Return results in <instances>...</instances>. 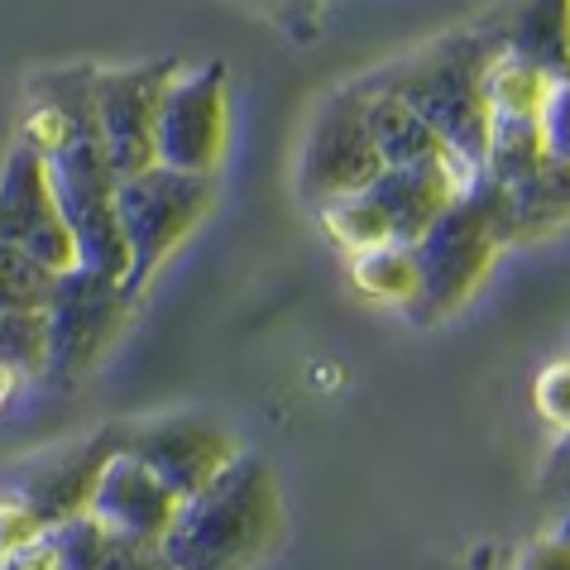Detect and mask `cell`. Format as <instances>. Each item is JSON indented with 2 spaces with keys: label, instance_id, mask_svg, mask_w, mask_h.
<instances>
[{
  "label": "cell",
  "instance_id": "obj_14",
  "mask_svg": "<svg viewBox=\"0 0 570 570\" xmlns=\"http://www.w3.org/2000/svg\"><path fill=\"white\" fill-rule=\"evenodd\" d=\"M91 518L101 522L110 537H130V542H164L173 513H178V499L168 494L154 474L135 461V455L116 451L97 480V494H91Z\"/></svg>",
  "mask_w": 570,
  "mask_h": 570
},
{
  "label": "cell",
  "instance_id": "obj_20",
  "mask_svg": "<svg viewBox=\"0 0 570 570\" xmlns=\"http://www.w3.org/2000/svg\"><path fill=\"white\" fill-rule=\"evenodd\" d=\"M551 82H557V77L547 68H537V62L518 58V53H499L489 62V77H484L489 116H542Z\"/></svg>",
  "mask_w": 570,
  "mask_h": 570
},
{
  "label": "cell",
  "instance_id": "obj_24",
  "mask_svg": "<svg viewBox=\"0 0 570 570\" xmlns=\"http://www.w3.org/2000/svg\"><path fill=\"white\" fill-rule=\"evenodd\" d=\"M532 399H537V413L551 422V432L570 436V360H557L537 374Z\"/></svg>",
  "mask_w": 570,
  "mask_h": 570
},
{
  "label": "cell",
  "instance_id": "obj_32",
  "mask_svg": "<svg viewBox=\"0 0 570 570\" xmlns=\"http://www.w3.org/2000/svg\"><path fill=\"white\" fill-rule=\"evenodd\" d=\"M20 379H24V374H14V370H6V364H0V407H6V403L14 399V389H20Z\"/></svg>",
  "mask_w": 570,
  "mask_h": 570
},
{
  "label": "cell",
  "instance_id": "obj_1",
  "mask_svg": "<svg viewBox=\"0 0 570 570\" xmlns=\"http://www.w3.org/2000/svg\"><path fill=\"white\" fill-rule=\"evenodd\" d=\"M499 53L503 49L489 20H474L465 29H451V35L422 43V49L389 62V68L370 72V82L393 91L403 106H413L432 125V135L451 149L455 164L474 178L484 168V145H489L484 77Z\"/></svg>",
  "mask_w": 570,
  "mask_h": 570
},
{
  "label": "cell",
  "instance_id": "obj_16",
  "mask_svg": "<svg viewBox=\"0 0 570 570\" xmlns=\"http://www.w3.org/2000/svg\"><path fill=\"white\" fill-rule=\"evenodd\" d=\"M494 187H499L503 249L537 245V240H547V235H557L561 226H570V164H561V158L547 154L532 173H522L513 183H494Z\"/></svg>",
  "mask_w": 570,
  "mask_h": 570
},
{
  "label": "cell",
  "instance_id": "obj_18",
  "mask_svg": "<svg viewBox=\"0 0 570 570\" xmlns=\"http://www.w3.org/2000/svg\"><path fill=\"white\" fill-rule=\"evenodd\" d=\"M360 82H364V97H370V130H374L384 168L417 164V158H451V149L432 135V125H426L413 106H403L393 91L374 87L370 77H360Z\"/></svg>",
  "mask_w": 570,
  "mask_h": 570
},
{
  "label": "cell",
  "instance_id": "obj_9",
  "mask_svg": "<svg viewBox=\"0 0 570 570\" xmlns=\"http://www.w3.org/2000/svg\"><path fill=\"white\" fill-rule=\"evenodd\" d=\"M49 178H53V197L62 207V220L72 230L77 245V264L97 268V274H125V240H120V220H116V168L101 149L97 125L68 139L62 149L49 158Z\"/></svg>",
  "mask_w": 570,
  "mask_h": 570
},
{
  "label": "cell",
  "instance_id": "obj_13",
  "mask_svg": "<svg viewBox=\"0 0 570 570\" xmlns=\"http://www.w3.org/2000/svg\"><path fill=\"white\" fill-rule=\"evenodd\" d=\"M120 451V422H106L97 432L68 441V446L43 451L39 461H29L14 480V494H20L43 528L68 518H82L91 509V494H97V480L106 461Z\"/></svg>",
  "mask_w": 570,
  "mask_h": 570
},
{
  "label": "cell",
  "instance_id": "obj_17",
  "mask_svg": "<svg viewBox=\"0 0 570 570\" xmlns=\"http://www.w3.org/2000/svg\"><path fill=\"white\" fill-rule=\"evenodd\" d=\"M484 20L503 53L528 58L551 77L570 72V0H509Z\"/></svg>",
  "mask_w": 570,
  "mask_h": 570
},
{
  "label": "cell",
  "instance_id": "obj_28",
  "mask_svg": "<svg viewBox=\"0 0 570 570\" xmlns=\"http://www.w3.org/2000/svg\"><path fill=\"white\" fill-rule=\"evenodd\" d=\"M97 570H173L158 542H130V537H110L106 557Z\"/></svg>",
  "mask_w": 570,
  "mask_h": 570
},
{
  "label": "cell",
  "instance_id": "obj_23",
  "mask_svg": "<svg viewBox=\"0 0 570 570\" xmlns=\"http://www.w3.org/2000/svg\"><path fill=\"white\" fill-rule=\"evenodd\" d=\"M49 542H53V551H58L62 570H97L101 557H106L110 532H106L91 513H82V518L53 522V528H49Z\"/></svg>",
  "mask_w": 570,
  "mask_h": 570
},
{
  "label": "cell",
  "instance_id": "obj_26",
  "mask_svg": "<svg viewBox=\"0 0 570 570\" xmlns=\"http://www.w3.org/2000/svg\"><path fill=\"white\" fill-rule=\"evenodd\" d=\"M513 570H570V509L557 513V528L522 551Z\"/></svg>",
  "mask_w": 570,
  "mask_h": 570
},
{
  "label": "cell",
  "instance_id": "obj_4",
  "mask_svg": "<svg viewBox=\"0 0 570 570\" xmlns=\"http://www.w3.org/2000/svg\"><path fill=\"white\" fill-rule=\"evenodd\" d=\"M470 173L455 158H417V164H393L370 187L331 202L322 216L326 235L351 255L384 245H413L432 220L465 193Z\"/></svg>",
  "mask_w": 570,
  "mask_h": 570
},
{
  "label": "cell",
  "instance_id": "obj_31",
  "mask_svg": "<svg viewBox=\"0 0 570 570\" xmlns=\"http://www.w3.org/2000/svg\"><path fill=\"white\" fill-rule=\"evenodd\" d=\"M0 570H62L58 551L49 542V528H43L35 542H24L20 551H10V557H0Z\"/></svg>",
  "mask_w": 570,
  "mask_h": 570
},
{
  "label": "cell",
  "instance_id": "obj_15",
  "mask_svg": "<svg viewBox=\"0 0 570 570\" xmlns=\"http://www.w3.org/2000/svg\"><path fill=\"white\" fill-rule=\"evenodd\" d=\"M91 72H97V62H72V68H49L29 77L20 145L49 158L53 149L97 125V116H91Z\"/></svg>",
  "mask_w": 570,
  "mask_h": 570
},
{
  "label": "cell",
  "instance_id": "obj_30",
  "mask_svg": "<svg viewBox=\"0 0 570 570\" xmlns=\"http://www.w3.org/2000/svg\"><path fill=\"white\" fill-rule=\"evenodd\" d=\"M245 6H255V10H264L268 20H278L283 29H293V35H312L316 29V14H322V6L326 0H245Z\"/></svg>",
  "mask_w": 570,
  "mask_h": 570
},
{
  "label": "cell",
  "instance_id": "obj_11",
  "mask_svg": "<svg viewBox=\"0 0 570 570\" xmlns=\"http://www.w3.org/2000/svg\"><path fill=\"white\" fill-rule=\"evenodd\" d=\"M178 68V58H149L130 62V68L91 72V116H97V135L116 178H130V173H145L154 164L158 101H164V87Z\"/></svg>",
  "mask_w": 570,
  "mask_h": 570
},
{
  "label": "cell",
  "instance_id": "obj_19",
  "mask_svg": "<svg viewBox=\"0 0 570 570\" xmlns=\"http://www.w3.org/2000/svg\"><path fill=\"white\" fill-rule=\"evenodd\" d=\"M351 283L379 307H399L407 312L417 297V264L413 245H384V249H364L351 255Z\"/></svg>",
  "mask_w": 570,
  "mask_h": 570
},
{
  "label": "cell",
  "instance_id": "obj_7",
  "mask_svg": "<svg viewBox=\"0 0 570 570\" xmlns=\"http://www.w3.org/2000/svg\"><path fill=\"white\" fill-rule=\"evenodd\" d=\"M130 312L135 303L125 297V283L116 274H97V268L82 264L62 268L53 278L49 303H43V336H49L43 374L62 379V384L91 374L116 345Z\"/></svg>",
  "mask_w": 570,
  "mask_h": 570
},
{
  "label": "cell",
  "instance_id": "obj_29",
  "mask_svg": "<svg viewBox=\"0 0 570 570\" xmlns=\"http://www.w3.org/2000/svg\"><path fill=\"white\" fill-rule=\"evenodd\" d=\"M537 499L557 513L570 509V436H557V446H551L547 465H542V480H537Z\"/></svg>",
  "mask_w": 570,
  "mask_h": 570
},
{
  "label": "cell",
  "instance_id": "obj_8",
  "mask_svg": "<svg viewBox=\"0 0 570 570\" xmlns=\"http://www.w3.org/2000/svg\"><path fill=\"white\" fill-rule=\"evenodd\" d=\"M230 145V68L226 62H193L178 68L158 101L154 164L216 178Z\"/></svg>",
  "mask_w": 570,
  "mask_h": 570
},
{
  "label": "cell",
  "instance_id": "obj_2",
  "mask_svg": "<svg viewBox=\"0 0 570 570\" xmlns=\"http://www.w3.org/2000/svg\"><path fill=\"white\" fill-rule=\"evenodd\" d=\"M283 537L278 474L259 455L240 451L207 489L178 503L164 557L173 570H255Z\"/></svg>",
  "mask_w": 570,
  "mask_h": 570
},
{
  "label": "cell",
  "instance_id": "obj_6",
  "mask_svg": "<svg viewBox=\"0 0 570 570\" xmlns=\"http://www.w3.org/2000/svg\"><path fill=\"white\" fill-rule=\"evenodd\" d=\"M379 173H384V158H379L370 130V97L355 77V82L326 91L322 106L312 110L303 149H297V197L307 212H322L370 187Z\"/></svg>",
  "mask_w": 570,
  "mask_h": 570
},
{
  "label": "cell",
  "instance_id": "obj_3",
  "mask_svg": "<svg viewBox=\"0 0 570 570\" xmlns=\"http://www.w3.org/2000/svg\"><path fill=\"white\" fill-rule=\"evenodd\" d=\"M503 255L499 240V187L474 173L465 193L441 212L413 240L417 264V297L407 307V322L436 326L451 312H461L474 288L489 278V268Z\"/></svg>",
  "mask_w": 570,
  "mask_h": 570
},
{
  "label": "cell",
  "instance_id": "obj_12",
  "mask_svg": "<svg viewBox=\"0 0 570 570\" xmlns=\"http://www.w3.org/2000/svg\"><path fill=\"white\" fill-rule=\"evenodd\" d=\"M0 245H14L24 255L43 259L49 268H72L77 245L53 197V178L43 154L14 139L6 164H0Z\"/></svg>",
  "mask_w": 570,
  "mask_h": 570
},
{
  "label": "cell",
  "instance_id": "obj_10",
  "mask_svg": "<svg viewBox=\"0 0 570 570\" xmlns=\"http://www.w3.org/2000/svg\"><path fill=\"white\" fill-rule=\"evenodd\" d=\"M120 451L135 455L183 503L240 455V441L202 413H164L145 422H120Z\"/></svg>",
  "mask_w": 570,
  "mask_h": 570
},
{
  "label": "cell",
  "instance_id": "obj_5",
  "mask_svg": "<svg viewBox=\"0 0 570 570\" xmlns=\"http://www.w3.org/2000/svg\"><path fill=\"white\" fill-rule=\"evenodd\" d=\"M216 212V178L149 164L116 183V220L125 240V297L139 307L164 264L193 240V230Z\"/></svg>",
  "mask_w": 570,
  "mask_h": 570
},
{
  "label": "cell",
  "instance_id": "obj_22",
  "mask_svg": "<svg viewBox=\"0 0 570 570\" xmlns=\"http://www.w3.org/2000/svg\"><path fill=\"white\" fill-rule=\"evenodd\" d=\"M49 336H43V312H0V364L14 374H43Z\"/></svg>",
  "mask_w": 570,
  "mask_h": 570
},
{
  "label": "cell",
  "instance_id": "obj_21",
  "mask_svg": "<svg viewBox=\"0 0 570 570\" xmlns=\"http://www.w3.org/2000/svg\"><path fill=\"white\" fill-rule=\"evenodd\" d=\"M53 278L58 268H49L43 259L24 255L14 245H0V312H43Z\"/></svg>",
  "mask_w": 570,
  "mask_h": 570
},
{
  "label": "cell",
  "instance_id": "obj_27",
  "mask_svg": "<svg viewBox=\"0 0 570 570\" xmlns=\"http://www.w3.org/2000/svg\"><path fill=\"white\" fill-rule=\"evenodd\" d=\"M43 532V522L35 518V509L14 494H0V557H10V551H20L24 542H35V537Z\"/></svg>",
  "mask_w": 570,
  "mask_h": 570
},
{
  "label": "cell",
  "instance_id": "obj_25",
  "mask_svg": "<svg viewBox=\"0 0 570 570\" xmlns=\"http://www.w3.org/2000/svg\"><path fill=\"white\" fill-rule=\"evenodd\" d=\"M542 139H547V154L570 164V72H561L551 82V97L542 106Z\"/></svg>",
  "mask_w": 570,
  "mask_h": 570
}]
</instances>
